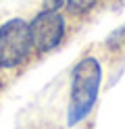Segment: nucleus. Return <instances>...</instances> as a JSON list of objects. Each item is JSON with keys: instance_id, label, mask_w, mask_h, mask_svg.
Returning <instances> with one entry per match:
<instances>
[{"instance_id": "obj_3", "label": "nucleus", "mask_w": 125, "mask_h": 129, "mask_svg": "<svg viewBox=\"0 0 125 129\" xmlns=\"http://www.w3.org/2000/svg\"><path fill=\"white\" fill-rule=\"evenodd\" d=\"M29 34H31V44L40 52H50L61 44L65 36V19L58 11H48L44 9L38 13L33 21L29 23Z\"/></svg>"}, {"instance_id": "obj_2", "label": "nucleus", "mask_w": 125, "mask_h": 129, "mask_svg": "<svg viewBox=\"0 0 125 129\" xmlns=\"http://www.w3.org/2000/svg\"><path fill=\"white\" fill-rule=\"evenodd\" d=\"M29 25L23 19H11L0 27V67L11 69L21 64L31 50Z\"/></svg>"}, {"instance_id": "obj_5", "label": "nucleus", "mask_w": 125, "mask_h": 129, "mask_svg": "<svg viewBox=\"0 0 125 129\" xmlns=\"http://www.w3.org/2000/svg\"><path fill=\"white\" fill-rule=\"evenodd\" d=\"M63 6V0H44V9L48 11H58Z\"/></svg>"}, {"instance_id": "obj_4", "label": "nucleus", "mask_w": 125, "mask_h": 129, "mask_svg": "<svg viewBox=\"0 0 125 129\" xmlns=\"http://www.w3.org/2000/svg\"><path fill=\"white\" fill-rule=\"evenodd\" d=\"M96 0H67V4H69V9L73 13H83V11H88L94 6Z\"/></svg>"}, {"instance_id": "obj_1", "label": "nucleus", "mask_w": 125, "mask_h": 129, "mask_svg": "<svg viewBox=\"0 0 125 129\" xmlns=\"http://www.w3.org/2000/svg\"><path fill=\"white\" fill-rule=\"evenodd\" d=\"M100 64L96 58H83L77 62L73 69V79H71V98H69V125L75 127L90 115L94 108V102L98 98L100 90Z\"/></svg>"}]
</instances>
